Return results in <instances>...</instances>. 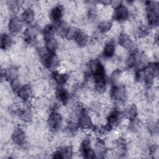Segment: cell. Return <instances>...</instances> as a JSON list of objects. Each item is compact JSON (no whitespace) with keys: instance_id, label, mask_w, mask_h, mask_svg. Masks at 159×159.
Wrapping results in <instances>:
<instances>
[{"instance_id":"6da1fadb","label":"cell","mask_w":159,"mask_h":159,"mask_svg":"<svg viewBox=\"0 0 159 159\" xmlns=\"http://www.w3.org/2000/svg\"><path fill=\"white\" fill-rule=\"evenodd\" d=\"M145 9V20L150 27H155L158 23V4L153 1H145L144 2Z\"/></svg>"},{"instance_id":"7a4b0ae2","label":"cell","mask_w":159,"mask_h":159,"mask_svg":"<svg viewBox=\"0 0 159 159\" xmlns=\"http://www.w3.org/2000/svg\"><path fill=\"white\" fill-rule=\"evenodd\" d=\"M109 96L111 100L116 104H125L128 96L127 89L124 85L121 84H113L110 90Z\"/></svg>"},{"instance_id":"3957f363","label":"cell","mask_w":159,"mask_h":159,"mask_svg":"<svg viewBox=\"0 0 159 159\" xmlns=\"http://www.w3.org/2000/svg\"><path fill=\"white\" fill-rule=\"evenodd\" d=\"M77 124L80 129L85 131L92 130L94 127L89 111L83 107L78 112Z\"/></svg>"},{"instance_id":"277c9868","label":"cell","mask_w":159,"mask_h":159,"mask_svg":"<svg viewBox=\"0 0 159 159\" xmlns=\"http://www.w3.org/2000/svg\"><path fill=\"white\" fill-rule=\"evenodd\" d=\"M40 35V27L37 25H30L27 27L22 32V38L27 44H36Z\"/></svg>"},{"instance_id":"5b68a950","label":"cell","mask_w":159,"mask_h":159,"mask_svg":"<svg viewBox=\"0 0 159 159\" xmlns=\"http://www.w3.org/2000/svg\"><path fill=\"white\" fill-rule=\"evenodd\" d=\"M47 125L51 131L57 132L63 125V117L58 111L51 112L47 119Z\"/></svg>"},{"instance_id":"8992f818","label":"cell","mask_w":159,"mask_h":159,"mask_svg":"<svg viewBox=\"0 0 159 159\" xmlns=\"http://www.w3.org/2000/svg\"><path fill=\"white\" fill-rule=\"evenodd\" d=\"M88 68L93 78L105 76L106 74L104 65L99 59L93 58L89 60L88 63Z\"/></svg>"},{"instance_id":"52a82bcc","label":"cell","mask_w":159,"mask_h":159,"mask_svg":"<svg viewBox=\"0 0 159 159\" xmlns=\"http://www.w3.org/2000/svg\"><path fill=\"white\" fill-rule=\"evenodd\" d=\"M129 17L130 11L129 8L122 3L114 9L112 18L117 22H124L129 20Z\"/></svg>"},{"instance_id":"ba28073f","label":"cell","mask_w":159,"mask_h":159,"mask_svg":"<svg viewBox=\"0 0 159 159\" xmlns=\"http://www.w3.org/2000/svg\"><path fill=\"white\" fill-rule=\"evenodd\" d=\"M119 45L125 48L127 51H129L130 53H134L137 51V45L134 41L132 39L129 35H127L124 32H121L118 37Z\"/></svg>"},{"instance_id":"9c48e42d","label":"cell","mask_w":159,"mask_h":159,"mask_svg":"<svg viewBox=\"0 0 159 159\" xmlns=\"http://www.w3.org/2000/svg\"><path fill=\"white\" fill-rule=\"evenodd\" d=\"M79 151L81 155L86 158H94L96 157V153L93 149L91 140L89 138L86 137L82 141L80 146Z\"/></svg>"},{"instance_id":"30bf717a","label":"cell","mask_w":159,"mask_h":159,"mask_svg":"<svg viewBox=\"0 0 159 159\" xmlns=\"http://www.w3.org/2000/svg\"><path fill=\"white\" fill-rule=\"evenodd\" d=\"M11 138L12 143L19 147H24L27 139L26 132L20 127L14 129Z\"/></svg>"},{"instance_id":"8fae6325","label":"cell","mask_w":159,"mask_h":159,"mask_svg":"<svg viewBox=\"0 0 159 159\" xmlns=\"http://www.w3.org/2000/svg\"><path fill=\"white\" fill-rule=\"evenodd\" d=\"M23 22L21 19L17 16H13L10 17L7 21V28L9 32L14 35H18L22 30Z\"/></svg>"},{"instance_id":"7c38bea8","label":"cell","mask_w":159,"mask_h":159,"mask_svg":"<svg viewBox=\"0 0 159 159\" xmlns=\"http://www.w3.org/2000/svg\"><path fill=\"white\" fill-rule=\"evenodd\" d=\"M20 75L19 68L16 65H10L6 68L1 69V80L4 78V81L11 82L18 78Z\"/></svg>"},{"instance_id":"4fadbf2b","label":"cell","mask_w":159,"mask_h":159,"mask_svg":"<svg viewBox=\"0 0 159 159\" xmlns=\"http://www.w3.org/2000/svg\"><path fill=\"white\" fill-rule=\"evenodd\" d=\"M64 6L61 4H57L50 9L49 19L55 24H59L64 16Z\"/></svg>"},{"instance_id":"5bb4252c","label":"cell","mask_w":159,"mask_h":159,"mask_svg":"<svg viewBox=\"0 0 159 159\" xmlns=\"http://www.w3.org/2000/svg\"><path fill=\"white\" fill-rule=\"evenodd\" d=\"M34 94L33 88L29 84H23L17 93V97L21 101L27 102L32 99Z\"/></svg>"},{"instance_id":"9a60e30c","label":"cell","mask_w":159,"mask_h":159,"mask_svg":"<svg viewBox=\"0 0 159 159\" xmlns=\"http://www.w3.org/2000/svg\"><path fill=\"white\" fill-rule=\"evenodd\" d=\"M51 78L58 86H62L68 83L70 75H68V73H60L57 70H55L52 72Z\"/></svg>"},{"instance_id":"2e32d148","label":"cell","mask_w":159,"mask_h":159,"mask_svg":"<svg viewBox=\"0 0 159 159\" xmlns=\"http://www.w3.org/2000/svg\"><path fill=\"white\" fill-rule=\"evenodd\" d=\"M55 96V98L64 106H66L70 100V93L68 89L63 88L62 86H58L56 88Z\"/></svg>"},{"instance_id":"e0dca14e","label":"cell","mask_w":159,"mask_h":159,"mask_svg":"<svg viewBox=\"0 0 159 159\" xmlns=\"http://www.w3.org/2000/svg\"><path fill=\"white\" fill-rule=\"evenodd\" d=\"M139 114V110L137 105L134 103L128 104L124 107L123 112L122 113V116L125 118L131 120L137 117Z\"/></svg>"},{"instance_id":"ac0fdd59","label":"cell","mask_w":159,"mask_h":159,"mask_svg":"<svg viewBox=\"0 0 159 159\" xmlns=\"http://www.w3.org/2000/svg\"><path fill=\"white\" fill-rule=\"evenodd\" d=\"M73 40L79 47H84L89 42L88 34L83 30L79 29Z\"/></svg>"},{"instance_id":"d6986e66","label":"cell","mask_w":159,"mask_h":159,"mask_svg":"<svg viewBox=\"0 0 159 159\" xmlns=\"http://www.w3.org/2000/svg\"><path fill=\"white\" fill-rule=\"evenodd\" d=\"M35 17V12L32 7L25 8L21 13V20L24 24L30 25Z\"/></svg>"},{"instance_id":"ffe728a7","label":"cell","mask_w":159,"mask_h":159,"mask_svg":"<svg viewBox=\"0 0 159 159\" xmlns=\"http://www.w3.org/2000/svg\"><path fill=\"white\" fill-rule=\"evenodd\" d=\"M116 46L113 39H108L102 48V53L103 57L106 59L112 58L115 55Z\"/></svg>"},{"instance_id":"44dd1931","label":"cell","mask_w":159,"mask_h":159,"mask_svg":"<svg viewBox=\"0 0 159 159\" xmlns=\"http://www.w3.org/2000/svg\"><path fill=\"white\" fill-rule=\"evenodd\" d=\"M14 44L13 37H11L6 33H2L0 39V45L1 50H6L11 48Z\"/></svg>"},{"instance_id":"7402d4cb","label":"cell","mask_w":159,"mask_h":159,"mask_svg":"<svg viewBox=\"0 0 159 159\" xmlns=\"http://www.w3.org/2000/svg\"><path fill=\"white\" fill-rule=\"evenodd\" d=\"M45 48L48 52L55 53L59 48V42L54 37L45 40Z\"/></svg>"},{"instance_id":"603a6c76","label":"cell","mask_w":159,"mask_h":159,"mask_svg":"<svg viewBox=\"0 0 159 159\" xmlns=\"http://www.w3.org/2000/svg\"><path fill=\"white\" fill-rule=\"evenodd\" d=\"M113 23L111 20H101L97 25V31L101 34H105L111 31Z\"/></svg>"},{"instance_id":"cb8c5ba5","label":"cell","mask_w":159,"mask_h":159,"mask_svg":"<svg viewBox=\"0 0 159 159\" xmlns=\"http://www.w3.org/2000/svg\"><path fill=\"white\" fill-rule=\"evenodd\" d=\"M55 30L56 28L52 24H48L44 26L42 29V37L44 41L48 39L53 37Z\"/></svg>"},{"instance_id":"d4e9b609","label":"cell","mask_w":159,"mask_h":159,"mask_svg":"<svg viewBox=\"0 0 159 159\" xmlns=\"http://www.w3.org/2000/svg\"><path fill=\"white\" fill-rule=\"evenodd\" d=\"M6 6L9 13L15 14L19 11V9H20V6L22 5H20V1L11 0L7 1L6 2Z\"/></svg>"},{"instance_id":"484cf974","label":"cell","mask_w":159,"mask_h":159,"mask_svg":"<svg viewBox=\"0 0 159 159\" xmlns=\"http://www.w3.org/2000/svg\"><path fill=\"white\" fill-rule=\"evenodd\" d=\"M58 27L56 29V30L58 33V35L61 38L65 39L66 37L68 30L69 29V25L67 22L65 21H61L59 24H58Z\"/></svg>"},{"instance_id":"4316f807","label":"cell","mask_w":159,"mask_h":159,"mask_svg":"<svg viewBox=\"0 0 159 159\" xmlns=\"http://www.w3.org/2000/svg\"><path fill=\"white\" fill-rule=\"evenodd\" d=\"M122 70L119 68L115 69L110 75V80L113 84H119L122 74Z\"/></svg>"}]
</instances>
